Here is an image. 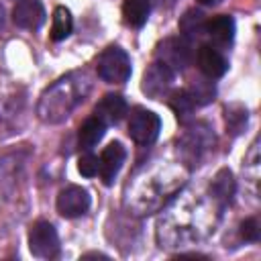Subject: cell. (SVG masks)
<instances>
[{
	"mask_svg": "<svg viewBox=\"0 0 261 261\" xmlns=\"http://www.w3.org/2000/svg\"><path fill=\"white\" fill-rule=\"evenodd\" d=\"M188 167L181 163L153 161L135 173L126 186V208L137 216H149L169 204L186 186Z\"/></svg>",
	"mask_w": 261,
	"mask_h": 261,
	"instance_id": "1",
	"label": "cell"
},
{
	"mask_svg": "<svg viewBox=\"0 0 261 261\" xmlns=\"http://www.w3.org/2000/svg\"><path fill=\"white\" fill-rule=\"evenodd\" d=\"M192 214H188V200L177 198L167 210H163L157 222V239L161 247H179L192 241H200L214 230L218 218L214 210L218 204L212 202V206H206L202 200H192Z\"/></svg>",
	"mask_w": 261,
	"mask_h": 261,
	"instance_id": "2",
	"label": "cell"
},
{
	"mask_svg": "<svg viewBox=\"0 0 261 261\" xmlns=\"http://www.w3.org/2000/svg\"><path fill=\"white\" fill-rule=\"evenodd\" d=\"M90 77L84 71H71L57 82H53L39 98L37 114L47 124H59L63 122L77 104L84 102V98L90 92Z\"/></svg>",
	"mask_w": 261,
	"mask_h": 261,
	"instance_id": "3",
	"label": "cell"
},
{
	"mask_svg": "<svg viewBox=\"0 0 261 261\" xmlns=\"http://www.w3.org/2000/svg\"><path fill=\"white\" fill-rule=\"evenodd\" d=\"M212 145H214V133L210 130L208 124L196 122L188 126L177 139V151H179L181 163H186L188 167L198 165Z\"/></svg>",
	"mask_w": 261,
	"mask_h": 261,
	"instance_id": "4",
	"label": "cell"
},
{
	"mask_svg": "<svg viewBox=\"0 0 261 261\" xmlns=\"http://www.w3.org/2000/svg\"><path fill=\"white\" fill-rule=\"evenodd\" d=\"M130 57L124 49L110 45L98 55L96 73L106 84H124L130 77Z\"/></svg>",
	"mask_w": 261,
	"mask_h": 261,
	"instance_id": "5",
	"label": "cell"
},
{
	"mask_svg": "<svg viewBox=\"0 0 261 261\" xmlns=\"http://www.w3.org/2000/svg\"><path fill=\"white\" fill-rule=\"evenodd\" d=\"M159 130H161V118L153 110H147L143 106H137L130 112V118H128V137L137 145H141V147L153 145L157 141V137H159Z\"/></svg>",
	"mask_w": 261,
	"mask_h": 261,
	"instance_id": "6",
	"label": "cell"
},
{
	"mask_svg": "<svg viewBox=\"0 0 261 261\" xmlns=\"http://www.w3.org/2000/svg\"><path fill=\"white\" fill-rule=\"evenodd\" d=\"M29 249L37 259H55L61 249L55 226L47 220H37L29 230Z\"/></svg>",
	"mask_w": 261,
	"mask_h": 261,
	"instance_id": "7",
	"label": "cell"
},
{
	"mask_svg": "<svg viewBox=\"0 0 261 261\" xmlns=\"http://www.w3.org/2000/svg\"><path fill=\"white\" fill-rule=\"evenodd\" d=\"M173 80H175V71L169 69L165 63L161 61H153L145 73H143V82H141V90L153 98V100H163L167 98V94L173 88Z\"/></svg>",
	"mask_w": 261,
	"mask_h": 261,
	"instance_id": "8",
	"label": "cell"
},
{
	"mask_svg": "<svg viewBox=\"0 0 261 261\" xmlns=\"http://www.w3.org/2000/svg\"><path fill=\"white\" fill-rule=\"evenodd\" d=\"M155 57H157V61L165 63L169 69L181 71L190 65L192 51H190V45L186 39H173L171 37V39H165L163 43H159Z\"/></svg>",
	"mask_w": 261,
	"mask_h": 261,
	"instance_id": "9",
	"label": "cell"
},
{
	"mask_svg": "<svg viewBox=\"0 0 261 261\" xmlns=\"http://www.w3.org/2000/svg\"><path fill=\"white\" fill-rule=\"evenodd\" d=\"M92 200L88 190L80 186H67L57 194V212L63 218H77L88 212Z\"/></svg>",
	"mask_w": 261,
	"mask_h": 261,
	"instance_id": "10",
	"label": "cell"
},
{
	"mask_svg": "<svg viewBox=\"0 0 261 261\" xmlns=\"http://www.w3.org/2000/svg\"><path fill=\"white\" fill-rule=\"evenodd\" d=\"M126 159V149L122 147V143L118 141H112L110 145H106L98 157L100 165H98V173H100V179L104 186H112L122 163Z\"/></svg>",
	"mask_w": 261,
	"mask_h": 261,
	"instance_id": "11",
	"label": "cell"
},
{
	"mask_svg": "<svg viewBox=\"0 0 261 261\" xmlns=\"http://www.w3.org/2000/svg\"><path fill=\"white\" fill-rule=\"evenodd\" d=\"M12 20L27 31H39L45 22V8L41 0H18L12 8Z\"/></svg>",
	"mask_w": 261,
	"mask_h": 261,
	"instance_id": "12",
	"label": "cell"
},
{
	"mask_svg": "<svg viewBox=\"0 0 261 261\" xmlns=\"http://www.w3.org/2000/svg\"><path fill=\"white\" fill-rule=\"evenodd\" d=\"M196 61H198L200 71L208 80H218L228 69V61L224 59V55L214 45H200V49L196 53Z\"/></svg>",
	"mask_w": 261,
	"mask_h": 261,
	"instance_id": "13",
	"label": "cell"
},
{
	"mask_svg": "<svg viewBox=\"0 0 261 261\" xmlns=\"http://www.w3.org/2000/svg\"><path fill=\"white\" fill-rule=\"evenodd\" d=\"M128 110V104L126 100L120 96V94H106L94 108V114L108 126V124H116L124 118Z\"/></svg>",
	"mask_w": 261,
	"mask_h": 261,
	"instance_id": "14",
	"label": "cell"
},
{
	"mask_svg": "<svg viewBox=\"0 0 261 261\" xmlns=\"http://www.w3.org/2000/svg\"><path fill=\"white\" fill-rule=\"evenodd\" d=\"M204 33L216 45H230L234 39V18L228 14H216L204 24Z\"/></svg>",
	"mask_w": 261,
	"mask_h": 261,
	"instance_id": "15",
	"label": "cell"
},
{
	"mask_svg": "<svg viewBox=\"0 0 261 261\" xmlns=\"http://www.w3.org/2000/svg\"><path fill=\"white\" fill-rule=\"evenodd\" d=\"M234 188H237V184H234L232 171L224 167V169H220V171L212 177V181H210V198H212L220 208H224V206L232 200Z\"/></svg>",
	"mask_w": 261,
	"mask_h": 261,
	"instance_id": "16",
	"label": "cell"
},
{
	"mask_svg": "<svg viewBox=\"0 0 261 261\" xmlns=\"http://www.w3.org/2000/svg\"><path fill=\"white\" fill-rule=\"evenodd\" d=\"M104 133H106V124L94 114V116L86 118V120L80 124L77 143H80V147H82L84 151H90V149H94V147L102 141Z\"/></svg>",
	"mask_w": 261,
	"mask_h": 261,
	"instance_id": "17",
	"label": "cell"
},
{
	"mask_svg": "<svg viewBox=\"0 0 261 261\" xmlns=\"http://www.w3.org/2000/svg\"><path fill=\"white\" fill-rule=\"evenodd\" d=\"M151 12V2L149 0H124L122 2V20L130 29H141Z\"/></svg>",
	"mask_w": 261,
	"mask_h": 261,
	"instance_id": "18",
	"label": "cell"
},
{
	"mask_svg": "<svg viewBox=\"0 0 261 261\" xmlns=\"http://www.w3.org/2000/svg\"><path fill=\"white\" fill-rule=\"evenodd\" d=\"M167 104L175 112V116H177L179 122H186L192 116L194 108H196V102L192 100V96H190L188 90H173V92H169L167 94Z\"/></svg>",
	"mask_w": 261,
	"mask_h": 261,
	"instance_id": "19",
	"label": "cell"
},
{
	"mask_svg": "<svg viewBox=\"0 0 261 261\" xmlns=\"http://www.w3.org/2000/svg\"><path fill=\"white\" fill-rule=\"evenodd\" d=\"M73 29V18H71V12L65 8V6H57L53 10V22H51V41H63L69 37Z\"/></svg>",
	"mask_w": 261,
	"mask_h": 261,
	"instance_id": "20",
	"label": "cell"
},
{
	"mask_svg": "<svg viewBox=\"0 0 261 261\" xmlns=\"http://www.w3.org/2000/svg\"><path fill=\"white\" fill-rule=\"evenodd\" d=\"M204 14L196 8H190L186 10V14L179 18V31L186 39H198L202 33H204Z\"/></svg>",
	"mask_w": 261,
	"mask_h": 261,
	"instance_id": "21",
	"label": "cell"
},
{
	"mask_svg": "<svg viewBox=\"0 0 261 261\" xmlns=\"http://www.w3.org/2000/svg\"><path fill=\"white\" fill-rule=\"evenodd\" d=\"M226 128L232 133V135H239L245 126H247V108L239 106V104H232V106H226Z\"/></svg>",
	"mask_w": 261,
	"mask_h": 261,
	"instance_id": "22",
	"label": "cell"
},
{
	"mask_svg": "<svg viewBox=\"0 0 261 261\" xmlns=\"http://www.w3.org/2000/svg\"><path fill=\"white\" fill-rule=\"evenodd\" d=\"M188 92H190L192 100L196 102V106H204V104L212 102L214 100V94H216L212 82H202V80H198L196 84H192V88Z\"/></svg>",
	"mask_w": 261,
	"mask_h": 261,
	"instance_id": "23",
	"label": "cell"
},
{
	"mask_svg": "<svg viewBox=\"0 0 261 261\" xmlns=\"http://www.w3.org/2000/svg\"><path fill=\"white\" fill-rule=\"evenodd\" d=\"M98 165H100L98 157L92 155V153H86V155H82L80 161H77V171H80L84 177H94V175L98 173Z\"/></svg>",
	"mask_w": 261,
	"mask_h": 261,
	"instance_id": "24",
	"label": "cell"
},
{
	"mask_svg": "<svg viewBox=\"0 0 261 261\" xmlns=\"http://www.w3.org/2000/svg\"><path fill=\"white\" fill-rule=\"evenodd\" d=\"M241 239L243 241H249V243H257L259 241V220L257 218H247L241 222Z\"/></svg>",
	"mask_w": 261,
	"mask_h": 261,
	"instance_id": "25",
	"label": "cell"
},
{
	"mask_svg": "<svg viewBox=\"0 0 261 261\" xmlns=\"http://www.w3.org/2000/svg\"><path fill=\"white\" fill-rule=\"evenodd\" d=\"M200 4H204V6H216V4H220L222 0H198Z\"/></svg>",
	"mask_w": 261,
	"mask_h": 261,
	"instance_id": "26",
	"label": "cell"
}]
</instances>
